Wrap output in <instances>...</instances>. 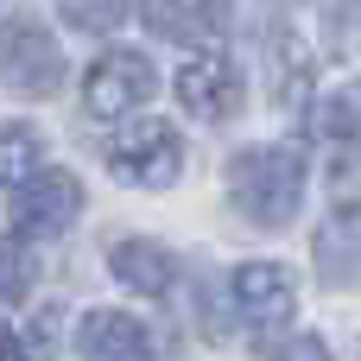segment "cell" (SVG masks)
<instances>
[{
  "instance_id": "obj_1",
  "label": "cell",
  "mask_w": 361,
  "mask_h": 361,
  "mask_svg": "<svg viewBox=\"0 0 361 361\" xmlns=\"http://www.w3.org/2000/svg\"><path fill=\"white\" fill-rule=\"evenodd\" d=\"M228 197L254 228H292L305 203V159L292 146H247L228 165Z\"/></svg>"
},
{
  "instance_id": "obj_2",
  "label": "cell",
  "mask_w": 361,
  "mask_h": 361,
  "mask_svg": "<svg viewBox=\"0 0 361 361\" xmlns=\"http://www.w3.org/2000/svg\"><path fill=\"white\" fill-rule=\"evenodd\" d=\"M0 82L13 95H57L63 89V51L38 19H0Z\"/></svg>"
},
{
  "instance_id": "obj_3",
  "label": "cell",
  "mask_w": 361,
  "mask_h": 361,
  "mask_svg": "<svg viewBox=\"0 0 361 361\" xmlns=\"http://www.w3.org/2000/svg\"><path fill=\"white\" fill-rule=\"evenodd\" d=\"M108 165H114V178H127L140 190H165L184 171V140L165 121H127L108 140Z\"/></svg>"
},
{
  "instance_id": "obj_4",
  "label": "cell",
  "mask_w": 361,
  "mask_h": 361,
  "mask_svg": "<svg viewBox=\"0 0 361 361\" xmlns=\"http://www.w3.org/2000/svg\"><path fill=\"white\" fill-rule=\"evenodd\" d=\"M82 216V184L70 171H25L13 178V203H6V222L13 235H63L70 222Z\"/></svg>"
},
{
  "instance_id": "obj_5",
  "label": "cell",
  "mask_w": 361,
  "mask_h": 361,
  "mask_svg": "<svg viewBox=\"0 0 361 361\" xmlns=\"http://www.w3.org/2000/svg\"><path fill=\"white\" fill-rule=\"evenodd\" d=\"M159 89V76H152V63H146V51H102L89 70H82V102H89V114H102V121H121V114H133L146 95Z\"/></svg>"
},
{
  "instance_id": "obj_6",
  "label": "cell",
  "mask_w": 361,
  "mask_h": 361,
  "mask_svg": "<svg viewBox=\"0 0 361 361\" xmlns=\"http://www.w3.org/2000/svg\"><path fill=\"white\" fill-rule=\"evenodd\" d=\"M178 108L184 114H197V121H228L235 108H241V70L228 63V57H197V63H184L178 70Z\"/></svg>"
},
{
  "instance_id": "obj_7",
  "label": "cell",
  "mask_w": 361,
  "mask_h": 361,
  "mask_svg": "<svg viewBox=\"0 0 361 361\" xmlns=\"http://www.w3.org/2000/svg\"><path fill=\"white\" fill-rule=\"evenodd\" d=\"M235 311L247 317V324H292V311H298V279H292V267H279V260H247L241 273H235Z\"/></svg>"
},
{
  "instance_id": "obj_8",
  "label": "cell",
  "mask_w": 361,
  "mask_h": 361,
  "mask_svg": "<svg viewBox=\"0 0 361 361\" xmlns=\"http://www.w3.org/2000/svg\"><path fill=\"white\" fill-rule=\"evenodd\" d=\"M82 361H152V330L133 311H89Z\"/></svg>"
},
{
  "instance_id": "obj_9",
  "label": "cell",
  "mask_w": 361,
  "mask_h": 361,
  "mask_svg": "<svg viewBox=\"0 0 361 361\" xmlns=\"http://www.w3.org/2000/svg\"><path fill=\"white\" fill-rule=\"evenodd\" d=\"M108 267H114V279H121L127 292H140V298H165L171 279H178V267H171V254H165L159 241H114V247H108Z\"/></svg>"
},
{
  "instance_id": "obj_10",
  "label": "cell",
  "mask_w": 361,
  "mask_h": 361,
  "mask_svg": "<svg viewBox=\"0 0 361 361\" xmlns=\"http://www.w3.org/2000/svg\"><path fill=\"white\" fill-rule=\"evenodd\" d=\"M146 25L171 44H209L222 38V0H146Z\"/></svg>"
},
{
  "instance_id": "obj_11",
  "label": "cell",
  "mask_w": 361,
  "mask_h": 361,
  "mask_svg": "<svg viewBox=\"0 0 361 361\" xmlns=\"http://www.w3.org/2000/svg\"><path fill=\"white\" fill-rule=\"evenodd\" d=\"M311 44L305 38H292V32H273V57H267V70H273V95L279 102H298L305 89H311Z\"/></svg>"
},
{
  "instance_id": "obj_12",
  "label": "cell",
  "mask_w": 361,
  "mask_h": 361,
  "mask_svg": "<svg viewBox=\"0 0 361 361\" xmlns=\"http://www.w3.org/2000/svg\"><path fill=\"white\" fill-rule=\"evenodd\" d=\"M32 279H38L32 247H25L19 235H0V305H19V298L32 292Z\"/></svg>"
},
{
  "instance_id": "obj_13",
  "label": "cell",
  "mask_w": 361,
  "mask_h": 361,
  "mask_svg": "<svg viewBox=\"0 0 361 361\" xmlns=\"http://www.w3.org/2000/svg\"><path fill=\"white\" fill-rule=\"evenodd\" d=\"M311 133H324V140H355V89H336V95L311 102Z\"/></svg>"
},
{
  "instance_id": "obj_14",
  "label": "cell",
  "mask_w": 361,
  "mask_h": 361,
  "mask_svg": "<svg viewBox=\"0 0 361 361\" xmlns=\"http://www.w3.org/2000/svg\"><path fill=\"white\" fill-rule=\"evenodd\" d=\"M57 13L76 25V32H114L121 19H127V0H57Z\"/></svg>"
},
{
  "instance_id": "obj_15",
  "label": "cell",
  "mask_w": 361,
  "mask_h": 361,
  "mask_svg": "<svg viewBox=\"0 0 361 361\" xmlns=\"http://www.w3.org/2000/svg\"><path fill=\"white\" fill-rule=\"evenodd\" d=\"M32 165H38V140H32L25 127H0V184L25 178Z\"/></svg>"
},
{
  "instance_id": "obj_16",
  "label": "cell",
  "mask_w": 361,
  "mask_h": 361,
  "mask_svg": "<svg viewBox=\"0 0 361 361\" xmlns=\"http://www.w3.org/2000/svg\"><path fill=\"white\" fill-rule=\"evenodd\" d=\"M330 197H336V216L355 222V152L349 140H336V165H330Z\"/></svg>"
},
{
  "instance_id": "obj_17",
  "label": "cell",
  "mask_w": 361,
  "mask_h": 361,
  "mask_svg": "<svg viewBox=\"0 0 361 361\" xmlns=\"http://www.w3.org/2000/svg\"><path fill=\"white\" fill-rule=\"evenodd\" d=\"M349 228H355V222H343V228H336L343 241H317V260L330 267V273H324L330 286H349V273H355V267H349Z\"/></svg>"
},
{
  "instance_id": "obj_18",
  "label": "cell",
  "mask_w": 361,
  "mask_h": 361,
  "mask_svg": "<svg viewBox=\"0 0 361 361\" xmlns=\"http://www.w3.org/2000/svg\"><path fill=\"white\" fill-rule=\"evenodd\" d=\"M273 361H330V343H324V336H292Z\"/></svg>"
},
{
  "instance_id": "obj_19",
  "label": "cell",
  "mask_w": 361,
  "mask_h": 361,
  "mask_svg": "<svg viewBox=\"0 0 361 361\" xmlns=\"http://www.w3.org/2000/svg\"><path fill=\"white\" fill-rule=\"evenodd\" d=\"M0 361H32V355H25V343L13 336V324H0Z\"/></svg>"
},
{
  "instance_id": "obj_20",
  "label": "cell",
  "mask_w": 361,
  "mask_h": 361,
  "mask_svg": "<svg viewBox=\"0 0 361 361\" xmlns=\"http://www.w3.org/2000/svg\"><path fill=\"white\" fill-rule=\"evenodd\" d=\"M57 324H63V311H44V317H38V343H44V349L57 343Z\"/></svg>"
}]
</instances>
